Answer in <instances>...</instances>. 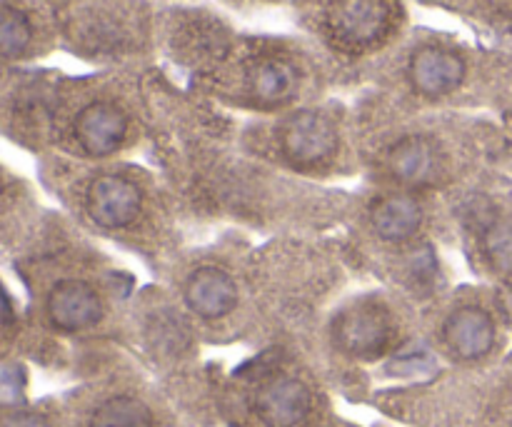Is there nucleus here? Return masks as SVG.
Returning a JSON list of instances; mask_svg holds the SVG:
<instances>
[{"label": "nucleus", "mask_w": 512, "mask_h": 427, "mask_svg": "<svg viewBox=\"0 0 512 427\" xmlns=\"http://www.w3.org/2000/svg\"><path fill=\"white\" fill-rule=\"evenodd\" d=\"M128 133V120L113 103H90L75 118V138L93 158L115 153Z\"/></svg>", "instance_id": "423d86ee"}, {"label": "nucleus", "mask_w": 512, "mask_h": 427, "mask_svg": "<svg viewBox=\"0 0 512 427\" xmlns=\"http://www.w3.org/2000/svg\"><path fill=\"white\" fill-rule=\"evenodd\" d=\"M90 427H153V413L143 400L118 395L98 405L90 418Z\"/></svg>", "instance_id": "4468645a"}, {"label": "nucleus", "mask_w": 512, "mask_h": 427, "mask_svg": "<svg viewBox=\"0 0 512 427\" xmlns=\"http://www.w3.org/2000/svg\"><path fill=\"white\" fill-rule=\"evenodd\" d=\"M280 145H283L285 158L293 160V163L318 165L335 153L338 133H335V125L325 115L305 110V113L293 115L283 125Z\"/></svg>", "instance_id": "f03ea898"}, {"label": "nucleus", "mask_w": 512, "mask_h": 427, "mask_svg": "<svg viewBox=\"0 0 512 427\" xmlns=\"http://www.w3.org/2000/svg\"><path fill=\"white\" fill-rule=\"evenodd\" d=\"M390 13L388 0H338L330 10V30L343 48H370L388 33Z\"/></svg>", "instance_id": "f257e3e1"}, {"label": "nucleus", "mask_w": 512, "mask_h": 427, "mask_svg": "<svg viewBox=\"0 0 512 427\" xmlns=\"http://www.w3.org/2000/svg\"><path fill=\"white\" fill-rule=\"evenodd\" d=\"M370 220H373V230L378 233V238H383L385 243H405L420 230L423 210H420L418 200L408 198V195H388L373 205Z\"/></svg>", "instance_id": "9b49d317"}, {"label": "nucleus", "mask_w": 512, "mask_h": 427, "mask_svg": "<svg viewBox=\"0 0 512 427\" xmlns=\"http://www.w3.org/2000/svg\"><path fill=\"white\" fill-rule=\"evenodd\" d=\"M445 343L460 360H480L493 350L495 325L485 310L475 305L458 308L445 323Z\"/></svg>", "instance_id": "1a4fd4ad"}, {"label": "nucleus", "mask_w": 512, "mask_h": 427, "mask_svg": "<svg viewBox=\"0 0 512 427\" xmlns=\"http://www.w3.org/2000/svg\"><path fill=\"white\" fill-rule=\"evenodd\" d=\"M390 320L375 305H355L348 313L340 315L338 325H335V338L338 345L348 355L355 358H378L388 350L390 345Z\"/></svg>", "instance_id": "7ed1b4c3"}, {"label": "nucleus", "mask_w": 512, "mask_h": 427, "mask_svg": "<svg viewBox=\"0 0 512 427\" xmlns=\"http://www.w3.org/2000/svg\"><path fill=\"white\" fill-rule=\"evenodd\" d=\"M143 208V193L138 185L120 175H103L93 180L88 190V213L103 228H125Z\"/></svg>", "instance_id": "20e7f679"}, {"label": "nucleus", "mask_w": 512, "mask_h": 427, "mask_svg": "<svg viewBox=\"0 0 512 427\" xmlns=\"http://www.w3.org/2000/svg\"><path fill=\"white\" fill-rule=\"evenodd\" d=\"M390 173L395 178H400L403 183H428L433 178L435 168H438V153H435V145L430 140L418 138H405L390 150Z\"/></svg>", "instance_id": "ddd939ff"}, {"label": "nucleus", "mask_w": 512, "mask_h": 427, "mask_svg": "<svg viewBox=\"0 0 512 427\" xmlns=\"http://www.w3.org/2000/svg\"><path fill=\"white\" fill-rule=\"evenodd\" d=\"M255 413L268 427H298L310 413V390L295 378H278L260 388Z\"/></svg>", "instance_id": "0eeeda50"}, {"label": "nucleus", "mask_w": 512, "mask_h": 427, "mask_svg": "<svg viewBox=\"0 0 512 427\" xmlns=\"http://www.w3.org/2000/svg\"><path fill=\"white\" fill-rule=\"evenodd\" d=\"M0 427H50L35 413H10L0 420Z\"/></svg>", "instance_id": "f3484780"}, {"label": "nucleus", "mask_w": 512, "mask_h": 427, "mask_svg": "<svg viewBox=\"0 0 512 427\" xmlns=\"http://www.w3.org/2000/svg\"><path fill=\"white\" fill-rule=\"evenodd\" d=\"M30 40H33V28L28 15L13 5H0V55L18 58L28 50Z\"/></svg>", "instance_id": "2eb2a0df"}, {"label": "nucleus", "mask_w": 512, "mask_h": 427, "mask_svg": "<svg viewBox=\"0 0 512 427\" xmlns=\"http://www.w3.org/2000/svg\"><path fill=\"white\" fill-rule=\"evenodd\" d=\"M503 308H505V315H508V318L512 320V290L508 295H505V300H503Z\"/></svg>", "instance_id": "a211bd4d"}, {"label": "nucleus", "mask_w": 512, "mask_h": 427, "mask_svg": "<svg viewBox=\"0 0 512 427\" xmlns=\"http://www.w3.org/2000/svg\"><path fill=\"white\" fill-rule=\"evenodd\" d=\"M465 78V63L458 53L438 45L420 48L410 60V80L423 95L438 98L458 88Z\"/></svg>", "instance_id": "6e6552de"}, {"label": "nucleus", "mask_w": 512, "mask_h": 427, "mask_svg": "<svg viewBox=\"0 0 512 427\" xmlns=\"http://www.w3.org/2000/svg\"><path fill=\"white\" fill-rule=\"evenodd\" d=\"M48 318L65 333L85 330L103 318V300L93 285L83 280H63L48 295Z\"/></svg>", "instance_id": "39448f33"}, {"label": "nucleus", "mask_w": 512, "mask_h": 427, "mask_svg": "<svg viewBox=\"0 0 512 427\" xmlns=\"http://www.w3.org/2000/svg\"><path fill=\"white\" fill-rule=\"evenodd\" d=\"M185 300L190 310L205 320H218L233 313L238 305V288L233 278L218 268H200L185 285Z\"/></svg>", "instance_id": "9d476101"}, {"label": "nucleus", "mask_w": 512, "mask_h": 427, "mask_svg": "<svg viewBox=\"0 0 512 427\" xmlns=\"http://www.w3.org/2000/svg\"><path fill=\"white\" fill-rule=\"evenodd\" d=\"M483 248L495 270L512 275V220H495L485 233Z\"/></svg>", "instance_id": "dca6fc26"}, {"label": "nucleus", "mask_w": 512, "mask_h": 427, "mask_svg": "<svg viewBox=\"0 0 512 427\" xmlns=\"http://www.w3.org/2000/svg\"><path fill=\"white\" fill-rule=\"evenodd\" d=\"M250 90L265 105L288 103L298 90V73L288 60L263 58L250 68Z\"/></svg>", "instance_id": "f8f14e48"}]
</instances>
